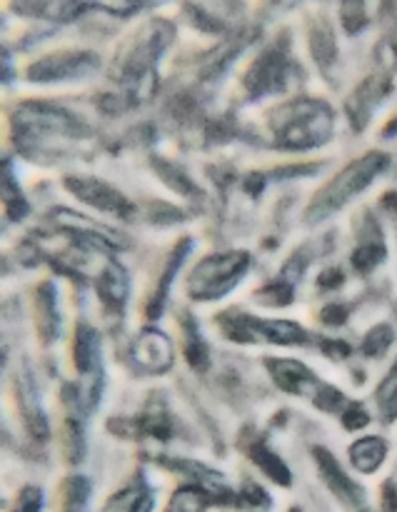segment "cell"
<instances>
[{"mask_svg": "<svg viewBox=\"0 0 397 512\" xmlns=\"http://www.w3.org/2000/svg\"><path fill=\"white\" fill-rule=\"evenodd\" d=\"M363 243L358 245V250L353 253V265L355 270H360L363 275H368L370 270L378 268V263H383L385 258V243L383 235H380V228L373 223L368 235H363Z\"/></svg>", "mask_w": 397, "mask_h": 512, "instance_id": "cell-13", "label": "cell"}, {"mask_svg": "<svg viewBox=\"0 0 397 512\" xmlns=\"http://www.w3.org/2000/svg\"><path fill=\"white\" fill-rule=\"evenodd\" d=\"M290 512H300V510H298V508H293V510H290Z\"/></svg>", "mask_w": 397, "mask_h": 512, "instance_id": "cell-25", "label": "cell"}, {"mask_svg": "<svg viewBox=\"0 0 397 512\" xmlns=\"http://www.w3.org/2000/svg\"><path fill=\"white\" fill-rule=\"evenodd\" d=\"M43 508H45L43 490L33 488V485H28V488L20 490L18 503H15L13 512H43Z\"/></svg>", "mask_w": 397, "mask_h": 512, "instance_id": "cell-21", "label": "cell"}, {"mask_svg": "<svg viewBox=\"0 0 397 512\" xmlns=\"http://www.w3.org/2000/svg\"><path fill=\"white\" fill-rule=\"evenodd\" d=\"M18 393H20V405H23V415L30 433H33L35 438L45 440L48 438V423H45V413H43V405H40L38 388H35L33 383V375L25 373L23 378H20Z\"/></svg>", "mask_w": 397, "mask_h": 512, "instance_id": "cell-11", "label": "cell"}, {"mask_svg": "<svg viewBox=\"0 0 397 512\" xmlns=\"http://www.w3.org/2000/svg\"><path fill=\"white\" fill-rule=\"evenodd\" d=\"M223 330L233 340H263L278 345L305 343V330L290 320H258L250 315H235V318H223Z\"/></svg>", "mask_w": 397, "mask_h": 512, "instance_id": "cell-4", "label": "cell"}, {"mask_svg": "<svg viewBox=\"0 0 397 512\" xmlns=\"http://www.w3.org/2000/svg\"><path fill=\"white\" fill-rule=\"evenodd\" d=\"M393 340H395V330L390 328V325H378V328H373L368 335H365L363 348L360 350H363L365 355H370V358H380V355L393 345Z\"/></svg>", "mask_w": 397, "mask_h": 512, "instance_id": "cell-20", "label": "cell"}, {"mask_svg": "<svg viewBox=\"0 0 397 512\" xmlns=\"http://www.w3.org/2000/svg\"><path fill=\"white\" fill-rule=\"evenodd\" d=\"M133 360L143 373H165L173 365V345L158 330H145L135 340Z\"/></svg>", "mask_w": 397, "mask_h": 512, "instance_id": "cell-7", "label": "cell"}, {"mask_svg": "<svg viewBox=\"0 0 397 512\" xmlns=\"http://www.w3.org/2000/svg\"><path fill=\"white\" fill-rule=\"evenodd\" d=\"M188 250H190V240H185L183 248H180V253H175L173 260H170V263H168V268H165L163 283H160L158 293H155V298H153V305H150V310H148L150 318H155V315H160V310H163L165 295H168L170 283H173V275L180 270V265H183V258H185V253H188Z\"/></svg>", "mask_w": 397, "mask_h": 512, "instance_id": "cell-19", "label": "cell"}, {"mask_svg": "<svg viewBox=\"0 0 397 512\" xmlns=\"http://www.w3.org/2000/svg\"><path fill=\"white\" fill-rule=\"evenodd\" d=\"M90 495L93 485L88 478H68L60 488V510L58 512H90Z\"/></svg>", "mask_w": 397, "mask_h": 512, "instance_id": "cell-14", "label": "cell"}, {"mask_svg": "<svg viewBox=\"0 0 397 512\" xmlns=\"http://www.w3.org/2000/svg\"><path fill=\"white\" fill-rule=\"evenodd\" d=\"M343 423H345V428L355 430V428H365V425L370 423V418H368V413L363 410V405H350V410L345 413Z\"/></svg>", "mask_w": 397, "mask_h": 512, "instance_id": "cell-22", "label": "cell"}, {"mask_svg": "<svg viewBox=\"0 0 397 512\" xmlns=\"http://www.w3.org/2000/svg\"><path fill=\"white\" fill-rule=\"evenodd\" d=\"M250 458H253V463L258 465L260 470H263L265 475H268L273 483L283 485V488H290L293 485V475H290L288 465L283 463V460L278 458L275 453H270L265 445H258V448H250Z\"/></svg>", "mask_w": 397, "mask_h": 512, "instance_id": "cell-17", "label": "cell"}, {"mask_svg": "<svg viewBox=\"0 0 397 512\" xmlns=\"http://www.w3.org/2000/svg\"><path fill=\"white\" fill-rule=\"evenodd\" d=\"M270 125L283 148L308 150L328 143L335 130V115L323 100H295L275 110Z\"/></svg>", "mask_w": 397, "mask_h": 512, "instance_id": "cell-1", "label": "cell"}, {"mask_svg": "<svg viewBox=\"0 0 397 512\" xmlns=\"http://www.w3.org/2000/svg\"><path fill=\"white\" fill-rule=\"evenodd\" d=\"M98 293L105 305L115 310H123L125 300H128V275L118 263H108L98 278Z\"/></svg>", "mask_w": 397, "mask_h": 512, "instance_id": "cell-12", "label": "cell"}, {"mask_svg": "<svg viewBox=\"0 0 397 512\" xmlns=\"http://www.w3.org/2000/svg\"><path fill=\"white\" fill-rule=\"evenodd\" d=\"M388 458V443L378 435H365L350 445V463L360 475H375Z\"/></svg>", "mask_w": 397, "mask_h": 512, "instance_id": "cell-9", "label": "cell"}, {"mask_svg": "<svg viewBox=\"0 0 397 512\" xmlns=\"http://www.w3.org/2000/svg\"><path fill=\"white\" fill-rule=\"evenodd\" d=\"M153 508V490H150V485L145 483V480H138V483H130L128 488L115 493L113 498L105 503L103 512H153Z\"/></svg>", "mask_w": 397, "mask_h": 512, "instance_id": "cell-10", "label": "cell"}, {"mask_svg": "<svg viewBox=\"0 0 397 512\" xmlns=\"http://www.w3.org/2000/svg\"><path fill=\"white\" fill-rule=\"evenodd\" d=\"M375 405H378V415L385 425L397 420V360L393 368L388 370L380 385L375 388Z\"/></svg>", "mask_w": 397, "mask_h": 512, "instance_id": "cell-16", "label": "cell"}, {"mask_svg": "<svg viewBox=\"0 0 397 512\" xmlns=\"http://www.w3.org/2000/svg\"><path fill=\"white\" fill-rule=\"evenodd\" d=\"M348 313H350L348 305L333 303V305H328V308L323 310V320L328 325H343L345 318H348Z\"/></svg>", "mask_w": 397, "mask_h": 512, "instance_id": "cell-23", "label": "cell"}, {"mask_svg": "<svg viewBox=\"0 0 397 512\" xmlns=\"http://www.w3.org/2000/svg\"><path fill=\"white\" fill-rule=\"evenodd\" d=\"M390 133H397V118L388 125V128H385V135H390Z\"/></svg>", "mask_w": 397, "mask_h": 512, "instance_id": "cell-24", "label": "cell"}, {"mask_svg": "<svg viewBox=\"0 0 397 512\" xmlns=\"http://www.w3.org/2000/svg\"><path fill=\"white\" fill-rule=\"evenodd\" d=\"M315 465H318L320 480L325 483V488L330 490L335 500L350 512H368V493H365L363 485L358 480L350 478L343 470V465L338 463L333 453H328L325 448H315Z\"/></svg>", "mask_w": 397, "mask_h": 512, "instance_id": "cell-5", "label": "cell"}, {"mask_svg": "<svg viewBox=\"0 0 397 512\" xmlns=\"http://www.w3.org/2000/svg\"><path fill=\"white\" fill-rule=\"evenodd\" d=\"M68 188L78 195L83 203L93 205V208L105 210V213H113V215H130V203L113 190L110 185H105L103 180H95V178H68Z\"/></svg>", "mask_w": 397, "mask_h": 512, "instance_id": "cell-6", "label": "cell"}, {"mask_svg": "<svg viewBox=\"0 0 397 512\" xmlns=\"http://www.w3.org/2000/svg\"><path fill=\"white\" fill-rule=\"evenodd\" d=\"M250 258L245 253L213 255L198 263L190 278V293L195 300H215L238 285L240 275L248 270Z\"/></svg>", "mask_w": 397, "mask_h": 512, "instance_id": "cell-3", "label": "cell"}, {"mask_svg": "<svg viewBox=\"0 0 397 512\" xmlns=\"http://www.w3.org/2000/svg\"><path fill=\"white\" fill-rule=\"evenodd\" d=\"M388 165H390V155L378 153V150L363 155L360 160H353L348 168L340 170V173L335 175V178L330 180L318 195H315L313 203H310L308 208L310 223H320V220L330 218L335 210L345 208V205H348L355 195L363 193V190L368 188L380 173H385Z\"/></svg>", "mask_w": 397, "mask_h": 512, "instance_id": "cell-2", "label": "cell"}, {"mask_svg": "<svg viewBox=\"0 0 397 512\" xmlns=\"http://www.w3.org/2000/svg\"><path fill=\"white\" fill-rule=\"evenodd\" d=\"M213 495L203 490L200 485H183L173 493L163 512H208Z\"/></svg>", "mask_w": 397, "mask_h": 512, "instance_id": "cell-15", "label": "cell"}, {"mask_svg": "<svg viewBox=\"0 0 397 512\" xmlns=\"http://www.w3.org/2000/svg\"><path fill=\"white\" fill-rule=\"evenodd\" d=\"M270 373L275 375V383L285 390V393L303 395L310 388H320L315 375L305 368L298 360H268Z\"/></svg>", "mask_w": 397, "mask_h": 512, "instance_id": "cell-8", "label": "cell"}, {"mask_svg": "<svg viewBox=\"0 0 397 512\" xmlns=\"http://www.w3.org/2000/svg\"><path fill=\"white\" fill-rule=\"evenodd\" d=\"M98 353V335L88 325H80L78 335H75V365H78L80 373H88V370H93L98 365Z\"/></svg>", "mask_w": 397, "mask_h": 512, "instance_id": "cell-18", "label": "cell"}]
</instances>
